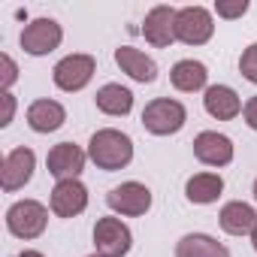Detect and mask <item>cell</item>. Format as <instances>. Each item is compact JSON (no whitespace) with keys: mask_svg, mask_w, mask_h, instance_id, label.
Here are the masks:
<instances>
[{"mask_svg":"<svg viewBox=\"0 0 257 257\" xmlns=\"http://www.w3.org/2000/svg\"><path fill=\"white\" fill-rule=\"evenodd\" d=\"M88 158L94 161L97 170L115 173V170H124L134 161V143L127 134L115 131V127H103L88 143Z\"/></svg>","mask_w":257,"mask_h":257,"instance_id":"cell-1","label":"cell"},{"mask_svg":"<svg viewBox=\"0 0 257 257\" xmlns=\"http://www.w3.org/2000/svg\"><path fill=\"white\" fill-rule=\"evenodd\" d=\"M185 121H188V109L179 100H170V97H158L143 109V127L155 137L179 134L185 127Z\"/></svg>","mask_w":257,"mask_h":257,"instance_id":"cell-2","label":"cell"},{"mask_svg":"<svg viewBox=\"0 0 257 257\" xmlns=\"http://www.w3.org/2000/svg\"><path fill=\"white\" fill-rule=\"evenodd\" d=\"M49 224V209L37 200H19L7 209V230L16 239H37Z\"/></svg>","mask_w":257,"mask_h":257,"instance_id":"cell-3","label":"cell"},{"mask_svg":"<svg viewBox=\"0 0 257 257\" xmlns=\"http://www.w3.org/2000/svg\"><path fill=\"white\" fill-rule=\"evenodd\" d=\"M134 245V233L121 218H100L94 224V248L100 257H124Z\"/></svg>","mask_w":257,"mask_h":257,"instance_id":"cell-4","label":"cell"},{"mask_svg":"<svg viewBox=\"0 0 257 257\" xmlns=\"http://www.w3.org/2000/svg\"><path fill=\"white\" fill-rule=\"evenodd\" d=\"M215 34L212 13L206 7H185L176 13V40L185 46H203Z\"/></svg>","mask_w":257,"mask_h":257,"instance_id":"cell-5","label":"cell"},{"mask_svg":"<svg viewBox=\"0 0 257 257\" xmlns=\"http://www.w3.org/2000/svg\"><path fill=\"white\" fill-rule=\"evenodd\" d=\"M106 206L124 218H140L152 209V191L140 182H124L106 194Z\"/></svg>","mask_w":257,"mask_h":257,"instance_id":"cell-6","label":"cell"},{"mask_svg":"<svg viewBox=\"0 0 257 257\" xmlns=\"http://www.w3.org/2000/svg\"><path fill=\"white\" fill-rule=\"evenodd\" d=\"M94 73H97V61L91 55H67L64 61L55 64L52 79H55V85L61 91H70L73 94V91H82L94 79Z\"/></svg>","mask_w":257,"mask_h":257,"instance_id":"cell-7","label":"cell"},{"mask_svg":"<svg viewBox=\"0 0 257 257\" xmlns=\"http://www.w3.org/2000/svg\"><path fill=\"white\" fill-rule=\"evenodd\" d=\"M61 40H64V31H61V25L55 19H34L22 31V49L28 55H34V58L55 52L61 46Z\"/></svg>","mask_w":257,"mask_h":257,"instance_id":"cell-8","label":"cell"},{"mask_svg":"<svg viewBox=\"0 0 257 257\" xmlns=\"http://www.w3.org/2000/svg\"><path fill=\"white\" fill-rule=\"evenodd\" d=\"M49 206L58 218H76L88 209V188L79 179H64L55 185Z\"/></svg>","mask_w":257,"mask_h":257,"instance_id":"cell-9","label":"cell"},{"mask_svg":"<svg viewBox=\"0 0 257 257\" xmlns=\"http://www.w3.org/2000/svg\"><path fill=\"white\" fill-rule=\"evenodd\" d=\"M34 167H37V155L31 149H13L7 158H4V170H0V182H4V191L13 194L19 188H25L34 176Z\"/></svg>","mask_w":257,"mask_h":257,"instance_id":"cell-10","label":"cell"},{"mask_svg":"<svg viewBox=\"0 0 257 257\" xmlns=\"http://www.w3.org/2000/svg\"><path fill=\"white\" fill-rule=\"evenodd\" d=\"M85 161H88V155H85L76 143H58V146L49 152L46 167H49V173H52L58 182H64V179H79V173L85 170Z\"/></svg>","mask_w":257,"mask_h":257,"instance_id":"cell-11","label":"cell"},{"mask_svg":"<svg viewBox=\"0 0 257 257\" xmlns=\"http://www.w3.org/2000/svg\"><path fill=\"white\" fill-rule=\"evenodd\" d=\"M194 155L206 167H227L233 161V143L218 131H203L194 140Z\"/></svg>","mask_w":257,"mask_h":257,"instance_id":"cell-12","label":"cell"},{"mask_svg":"<svg viewBox=\"0 0 257 257\" xmlns=\"http://www.w3.org/2000/svg\"><path fill=\"white\" fill-rule=\"evenodd\" d=\"M176 13H179V10L161 4V7H155V10L146 16L143 34H146V40H149L155 49H167V46L176 43Z\"/></svg>","mask_w":257,"mask_h":257,"instance_id":"cell-13","label":"cell"},{"mask_svg":"<svg viewBox=\"0 0 257 257\" xmlns=\"http://www.w3.org/2000/svg\"><path fill=\"white\" fill-rule=\"evenodd\" d=\"M115 64L121 67V73H127L131 79H137V82H143V85H152V82L158 79V64H155L146 52H140V49H134V46L115 49Z\"/></svg>","mask_w":257,"mask_h":257,"instance_id":"cell-14","label":"cell"},{"mask_svg":"<svg viewBox=\"0 0 257 257\" xmlns=\"http://www.w3.org/2000/svg\"><path fill=\"white\" fill-rule=\"evenodd\" d=\"M203 106L218 121H230V118H236L242 112V100H239V94L230 85H212V88H206Z\"/></svg>","mask_w":257,"mask_h":257,"instance_id":"cell-15","label":"cell"},{"mask_svg":"<svg viewBox=\"0 0 257 257\" xmlns=\"http://www.w3.org/2000/svg\"><path fill=\"white\" fill-rule=\"evenodd\" d=\"M67 121V109L58 100H34L28 106V124L37 134H52Z\"/></svg>","mask_w":257,"mask_h":257,"instance_id":"cell-16","label":"cell"},{"mask_svg":"<svg viewBox=\"0 0 257 257\" xmlns=\"http://www.w3.org/2000/svg\"><path fill=\"white\" fill-rule=\"evenodd\" d=\"M218 221H221V230H224V233H230V236H245V233H251V230L257 227V212H254L248 203L233 200V203H224Z\"/></svg>","mask_w":257,"mask_h":257,"instance_id":"cell-17","label":"cell"},{"mask_svg":"<svg viewBox=\"0 0 257 257\" xmlns=\"http://www.w3.org/2000/svg\"><path fill=\"white\" fill-rule=\"evenodd\" d=\"M206 79H209L206 64H200V61H194V58L179 61V64L170 70V82H173V88L182 91V94H194V91L206 88Z\"/></svg>","mask_w":257,"mask_h":257,"instance_id":"cell-18","label":"cell"},{"mask_svg":"<svg viewBox=\"0 0 257 257\" xmlns=\"http://www.w3.org/2000/svg\"><path fill=\"white\" fill-rule=\"evenodd\" d=\"M221 191H224V179H221L218 173H197V176H191L188 185H185V197H188L191 203H197V206L215 203V200L221 197Z\"/></svg>","mask_w":257,"mask_h":257,"instance_id":"cell-19","label":"cell"},{"mask_svg":"<svg viewBox=\"0 0 257 257\" xmlns=\"http://www.w3.org/2000/svg\"><path fill=\"white\" fill-rule=\"evenodd\" d=\"M176 257H230V251H227V245H221L218 239H212L206 233H188L179 239Z\"/></svg>","mask_w":257,"mask_h":257,"instance_id":"cell-20","label":"cell"},{"mask_svg":"<svg viewBox=\"0 0 257 257\" xmlns=\"http://www.w3.org/2000/svg\"><path fill=\"white\" fill-rule=\"evenodd\" d=\"M94 103H97V109L103 115H127V112L134 109V94H131V88L109 82V85H103L97 91Z\"/></svg>","mask_w":257,"mask_h":257,"instance_id":"cell-21","label":"cell"},{"mask_svg":"<svg viewBox=\"0 0 257 257\" xmlns=\"http://www.w3.org/2000/svg\"><path fill=\"white\" fill-rule=\"evenodd\" d=\"M239 73H242L248 82L257 85V43H251V46L242 52V58H239Z\"/></svg>","mask_w":257,"mask_h":257,"instance_id":"cell-22","label":"cell"},{"mask_svg":"<svg viewBox=\"0 0 257 257\" xmlns=\"http://www.w3.org/2000/svg\"><path fill=\"white\" fill-rule=\"evenodd\" d=\"M215 13L221 19H242L248 13V0H218L215 4Z\"/></svg>","mask_w":257,"mask_h":257,"instance_id":"cell-23","label":"cell"},{"mask_svg":"<svg viewBox=\"0 0 257 257\" xmlns=\"http://www.w3.org/2000/svg\"><path fill=\"white\" fill-rule=\"evenodd\" d=\"M0 67H4V76H0V88H4V94L10 91V85L19 79V67L10 55H0Z\"/></svg>","mask_w":257,"mask_h":257,"instance_id":"cell-24","label":"cell"},{"mask_svg":"<svg viewBox=\"0 0 257 257\" xmlns=\"http://www.w3.org/2000/svg\"><path fill=\"white\" fill-rule=\"evenodd\" d=\"M0 100H4V115H0V127H7L16 115V97L7 91V94H0Z\"/></svg>","mask_w":257,"mask_h":257,"instance_id":"cell-25","label":"cell"},{"mask_svg":"<svg viewBox=\"0 0 257 257\" xmlns=\"http://www.w3.org/2000/svg\"><path fill=\"white\" fill-rule=\"evenodd\" d=\"M242 115H245V124L251 127V131H257V94L242 106Z\"/></svg>","mask_w":257,"mask_h":257,"instance_id":"cell-26","label":"cell"},{"mask_svg":"<svg viewBox=\"0 0 257 257\" xmlns=\"http://www.w3.org/2000/svg\"><path fill=\"white\" fill-rule=\"evenodd\" d=\"M19 257H46V254H40V251H34V248H28V251H22Z\"/></svg>","mask_w":257,"mask_h":257,"instance_id":"cell-27","label":"cell"},{"mask_svg":"<svg viewBox=\"0 0 257 257\" xmlns=\"http://www.w3.org/2000/svg\"><path fill=\"white\" fill-rule=\"evenodd\" d=\"M251 245H254V251H257V227L251 230Z\"/></svg>","mask_w":257,"mask_h":257,"instance_id":"cell-28","label":"cell"},{"mask_svg":"<svg viewBox=\"0 0 257 257\" xmlns=\"http://www.w3.org/2000/svg\"><path fill=\"white\" fill-rule=\"evenodd\" d=\"M254 200H257V182H254Z\"/></svg>","mask_w":257,"mask_h":257,"instance_id":"cell-29","label":"cell"},{"mask_svg":"<svg viewBox=\"0 0 257 257\" xmlns=\"http://www.w3.org/2000/svg\"><path fill=\"white\" fill-rule=\"evenodd\" d=\"M91 257H100V254H91Z\"/></svg>","mask_w":257,"mask_h":257,"instance_id":"cell-30","label":"cell"}]
</instances>
